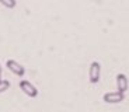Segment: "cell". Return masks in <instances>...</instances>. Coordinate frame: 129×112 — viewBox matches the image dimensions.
<instances>
[{"label": "cell", "instance_id": "3957f363", "mask_svg": "<svg viewBox=\"0 0 129 112\" xmlns=\"http://www.w3.org/2000/svg\"><path fill=\"white\" fill-rule=\"evenodd\" d=\"M103 99L107 104H119L125 99V94L119 93V91H112V93H107L104 94Z\"/></svg>", "mask_w": 129, "mask_h": 112}, {"label": "cell", "instance_id": "5b68a950", "mask_svg": "<svg viewBox=\"0 0 129 112\" xmlns=\"http://www.w3.org/2000/svg\"><path fill=\"white\" fill-rule=\"evenodd\" d=\"M128 87H129V83H128V77L125 76V74H118L116 76V91H119V93H122V94H125V91L128 90Z\"/></svg>", "mask_w": 129, "mask_h": 112}, {"label": "cell", "instance_id": "7a4b0ae2", "mask_svg": "<svg viewBox=\"0 0 129 112\" xmlns=\"http://www.w3.org/2000/svg\"><path fill=\"white\" fill-rule=\"evenodd\" d=\"M20 88H21V91H23L27 97H29V98H35V97L38 95V90H37V87L32 86V84L29 83V81H27V80L20 81Z\"/></svg>", "mask_w": 129, "mask_h": 112}, {"label": "cell", "instance_id": "277c9868", "mask_svg": "<svg viewBox=\"0 0 129 112\" xmlns=\"http://www.w3.org/2000/svg\"><path fill=\"white\" fill-rule=\"evenodd\" d=\"M6 66L9 67V70L11 71L13 74H16V76L18 77H23L24 74H25V69L23 67V64H20L18 62L13 60V59H10V60H7Z\"/></svg>", "mask_w": 129, "mask_h": 112}, {"label": "cell", "instance_id": "52a82bcc", "mask_svg": "<svg viewBox=\"0 0 129 112\" xmlns=\"http://www.w3.org/2000/svg\"><path fill=\"white\" fill-rule=\"evenodd\" d=\"M0 4H3L4 7H9V9H13V7H16V2H9V0H0Z\"/></svg>", "mask_w": 129, "mask_h": 112}, {"label": "cell", "instance_id": "6da1fadb", "mask_svg": "<svg viewBox=\"0 0 129 112\" xmlns=\"http://www.w3.org/2000/svg\"><path fill=\"white\" fill-rule=\"evenodd\" d=\"M100 76H101L100 63H98V62H93V63L90 64V69H88V80H90V83H93V84L98 83Z\"/></svg>", "mask_w": 129, "mask_h": 112}, {"label": "cell", "instance_id": "ba28073f", "mask_svg": "<svg viewBox=\"0 0 129 112\" xmlns=\"http://www.w3.org/2000/svg\"><path fill=\"white\" fill-rule=\"evenodd\" d=\"M2 71L3 70H2V64H0V80H2Z\"/></svg>", "mask_w": 129, "mask_h": 112}, {"label": "cell", "instance_id": "8992f818", "mask_svg": "<svg viewBox=\"0 0 129 112\" xmlns=\"http://www.w3.org/2000/svg\"><path fill=\"white\" fill-rule=\"evenodd\" d=\"M10 81L9 80H0V93H4L6 90H9Z\"/></svg>", "mask_w": 129, "mask_h": 112}]
</instances>
